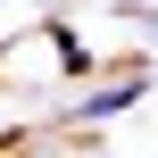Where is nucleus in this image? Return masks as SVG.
<instances>
[{
  "mask_svg": "<svg viewBox=\"0 0 158 158\" xmlns=\"http://www.w3.org/2000/svg\"><path fill=\"white\" fill-rule=\"evenodd\" d=\"M133 92H142V83H117V92H100V100H83V117H117V108H125Z\"/></svg>",
  "mask_w": 158,
  "mask_h": 158,
  "instance_id": "nucleus-1",
  "label": "nucleus"
}]
</instances>
